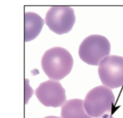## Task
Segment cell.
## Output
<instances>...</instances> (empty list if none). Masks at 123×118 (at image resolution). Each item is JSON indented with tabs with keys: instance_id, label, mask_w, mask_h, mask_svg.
Masks as SVG:
<instances>
[{
	"instance_id": "1",
	"label": "cell",
	"mask_w": 123,
	"mask_h": 118,
	"mask_svg": "<svg viewBox=\"0 0 123 118\" xmlns=\"http://www.w3.org/2000/svg\"><path fill=\"white\" fill-rule=\"evenodd\" d=\"M41 65L43 71L49 79L59 81L71 73L74 59L66 49L54 47L43 54Z\"/></svg>"
},
{
	"instance_id": "2",
	"label": "cell",
	"mask_w": 123,
	"mask_h": 118,
	"mask_svg": "<svg viewBox=\"0 0 123 118\" xmlns=\"http://www.w3.org/2000/svg\"><path fill=\"white\" fill-rule=\"evenodd\" d=\"M115 102L112 89L105 86H99L87 93L84 107L90 117L99 118L111 112Z\"/></svg>"
},
{
	"instance_id": "3",
	"label": "cell",
	"mask_w": 123,
	"mask_h": 118,
	"mask_svg": "<svg viewBox=\"0 0 123 118\" xmlns=\"http://www.w3.org/2000/svg\"><path fill=\"white\" fill-rule=\"evenodd\" d=\"M111 45L107 37L92 35L81 43L79 50L80 58L89 65L97 66L110 53Z\"/></svg>"
},
{
	"instance_id": "4",
	"label": "cell",
	"mask_w": 123,
	"mask_h": 118,
	"mask_svg": "<svg viewBox=\"0 0 123 118\" xmlns=\"http://www.w3.org/2000/svg\"><path fill=\"white\" fill-rule=\"evenodd\" d=\"M99 76L107 87L115 89L123 85V57L108 56L99 64Z\"/></svg>"
},
{
	"instance_id": "5",
	"label": "cell",
	"mask_w": 123,
	"mask_h": 118,
	"mask_svg": "<svg viewBox=\"0 0 123 118\" xmlns=\"http://www.w3.org/2000/svg\"><path fill=\"white\" fill-rule=\"evenodd\" d=\"M45 21L53 32L58 35L68 33L76 22L74 10L67 6H52L46 13Z\"/></svg>"
},
{
	"instance_id": "6",
	"label": "cell",
	"mask_w": 123,
	"mask_h": 118,
	"mask_svg": "<svg viewBox=\"0 0 123 118\" xmlns=\"http://www.w3.org/2000/svg\"><path fill=\"white\" fill-rule=\"evenodd\" d=\"M35 95L40 102L48 107H58L66 101V90L57 81L41 83L35 90Z\"/></svg>"
},
{
	"instance_id": "7",
	"label": "cell",
	"mask_w": 123,
	"mask_h": 118,
	"mask_svg": "<svg viewBox=\"0 0 123 118\" xmlns=\"http://www.w3.org/2000/svg\"><path fill=\"white\" fill-rule=\"evenodd\" d=\"M44 20L35 12H25L24 15V37L25 42L36 38L40 33Z\"/></svg>"
},
{
	"instance_id": "8",
	"label": "cell",
	"mask_w": 123,
	"mask_h": 118,
	"mask_svg": "<svg viewBox=\"0 0 123 118\" xmlns=\"http://www.w3.org/2000/svg\"><path fill=\"white\" fill-rule=\"evenodd\" d=\"M61 118H92L86 112L84 101L80 99H73L63 105Z\"/></svg>"
},
{
	"instance_id": "9",
	"label": "cell",
	"mask_w": 123,
	"mask_h": 118,
	"mask_svg": "<svg viewBox=\"0 0 123 118\" xmlns=\"http://www.w3.org/2000/svg\"><path fill=\"white\" fill-rule=\"evenodd\" d=\"M44 118H60L58 117H55V116H48V117H45Z\"/></svg>"
}]
</instances>
